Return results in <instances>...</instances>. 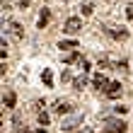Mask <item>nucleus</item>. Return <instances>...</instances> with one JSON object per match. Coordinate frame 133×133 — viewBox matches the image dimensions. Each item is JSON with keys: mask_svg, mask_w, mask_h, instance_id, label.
Here are the masks:
<instances>
[{"mask_svg": "<svg viewBox=\"0 0 133 133\" xmlns=\"http://www.w3.org/2000/svg\"><path fill=\"white\" fill-rule=\"evenodd\" d=\"M128 126H126V121H121V119H107L104 121V133H123Z\"/></svg>", "mask_w": 133, "mask_h": 133, "instance_id": "1", "label": "nucleus"}, {"mask_svg": "<svg viewBox=\"0 0 133 133\" xmlns=\"http://www.w3.org/2000/svg\"><path fill=\"white\" fill-rule=\"evenodd\" d=\"M77 123H82V114H73V116H68V119H63L61 128H63V131H75Z\"/></svg>", "mask_w": 133, "mask_h": 133, "instance_id": "2", "label": "nucleus"}, {"mask_svg": "<svg viewBox=\"0 0 133 133\" xmlns=\"http://www.w3.org/2000/svg\"><path fill=\"white\" fill-rule=\"evenodd\" d=\"M63 29H65L68 34H77V32L82 29V19H80V17H70V19H65Z\"/></svg>", "mask_w": 133, "mask_h": 133, "instance_id": "3", "label": "nucleus"}, {"mask_svg": "<svg viewBox=\"0 0 133 133\" xmlns=\"http://www.w3.org/2000/svg\"><path fill=\"white\" fill-rule=\"evenodd\" d=\"M104 92H107V97H109V99L121 97V82H109V87H107Z\"/></svg>", "mask_w": 133, "mask_h": 133, "instance_id": "4", "label": "nucleus"}, {"mask_svg": "<svg viewBox=\"0 0 133 133\" xmlns=\"http://www.w3.org/2000/svg\"><path fill=\"white\" fill-rule=\"evenodd\" d=\"M92 82H95V87H97V90H107V87H109L107 75H102V73H97L95 77H92Z\"/></svg>", "mask_w": 133, "mask_h": 133, "instance_id": "5", "label": "nucleus"}, {"mask_svg": "<svg viewBox=\"0 0 133 133\" xmlns=\"http://www.w3.org/2000/svg\"><path fill=\"white\" fill-rule=\"evenodd\" d=\"M70 109H73V107H70V104H68L65 99H58L56 104H53V111H56V114H68Z\"/></svg>", "mask_w": 133, "mask_h": 133, "instance_id": "6", "label": "nucleus"}, {"mask_svg": "<svg viewBox=\"0 0 133 133\" xmlns=\"http://www.w3.org/2000/svg\"><path fill=\"white\" fill-rule=\"evenodd\" d=\"M82 56H80V51H73V53H68V56H63V63H80Z\"/></svg>", "mask_w": 133, "mask_h": 133, "instance_id": "7", "label": "nucleus"}, {"mask_svg": "<svg viewBox=\"0 0 133 133\" xmlns=\"http://www.w3.org/2000/svg\"><path fill=\"white\" fill-rule=\"evenodd\" d=\"M107 34H109V36H114V39H126V36H128L126 29H107Z\"/></svg>", "mask_w": 133, "mask_h": 133, "instance_id": "8", "label": "nucleus"}, {"mask_svg": "<svg viewBox=\"0 0 133 133\" xmlns=\"http://www.w3.org/2000/svg\"><path fill=\"white\" fill-rule=\"evenodd\" d=\"M3 107H7V109L15 107V95H12V92H7V95L3 97Z\"/></svg>", "mask_w": 133, "mask_h": 133, "instance_id": "9", "label": "nucleus"}, {"mask_svg": "<svg viewBox=\"0 0 133 133\" xmlns=\"http://www.w3.org/2000/svg\"><path fill=\"white\" fill-rule=\"evenodd\" d=\"M85 82H87V77H85V73H82L80 77H75V80H73V87H75V90H82Z\"/></svg>", "mask_w": 133, "mask_h": 133, "instance_id": "10", "label": "nucleus"}, {"mask_svg": "<svg viewBox=\"0 0 133 133\" xmlns=\"http://www.w3.org/2000/svg\"><path fill=\"white\" fill-rule=\"evenodd\" d=\"M10 32H12L15 39H22V27L19 24H15V22H12V24H10Z\"/></svg>", "mask_w": 133, "mask_h": 133, "instance_id": "11", "label": "nucleus"}, {"mask_svg": "<svg viewBox=\"0 0 133 133\" xmlns=\"http://www.w3.org/2000/svg\"><path fill=\"white\" fill-rule=\"evenodd\" d=\"M44 82H46V87H51V85H53V75H51V70H44Z\"/></svg>", "mask_w": 133, "mask_h": 133, "instance_id": "12", "label": "nucleus"}, {"mask_svg": "<svg viewBox=\"0 0 133 133\" xmlns=\"http://www.w3.org/2000/svg\"><path fill=\"white\" fill-rule=\"evenodd\" d=\"M46 24H49V12H46V10H44V12H41V17H39V27H41V29H44Z\"/></svg>", "mask_w": 133, "mask_h": 133, "instance_id": "13", "label": "nucleus"}, {"mask_svg": "<svg viewBox=\"0 0 133 133\" xmlns=\"http://www.w3.org/2000/svg\"><path fill=\"white\" fill-rule=\"evenodd\" d=\"M58 49H77V41H61Z\"/></svg>", "mask_w": 133, "mask_h": 133, "instance_id": "14", "label": "nucleus"}, {"mask_svg": "<svg viewBox=\"0 0 133 133\" xmlns=\"http://www.w3.org/2000/svg\"><path fill=\"white\" fill-rule=\"evenodd\" d=\"M39 123L41 126H49V114L46 111H39Z\"/></svg>", "mask_w": 133, "mask_h": 133, "instance_id": "15", "label": "nucleus"}, {"mask_svg": "<svg viewBox=\"0 0 133 133\" xmlns=\"http://www.w3.org/2000/svg\"><path fill=\"white\" fill-rule=\"evenodd\" d=\"M80 10H82V15H92V3H82Z\"/></svg>", "mask_w": 133, "mask_h": 133, "instance_id": "16", "label": "nucleus"}, {"mask_svg": "<svg viewBox=\"0 0 133 133\" xmlns=\"http://www.w3.org/2000/svg\"><path fill=\"white\" fill-rule=\"evenodd\" d=\"M126 17H128V19H133V5H128V7H126Z\"/></svg>", "mask_w": 133, "mask_h": 133, "instance_id": "17", "label": "nucleus"}]
</instances>
